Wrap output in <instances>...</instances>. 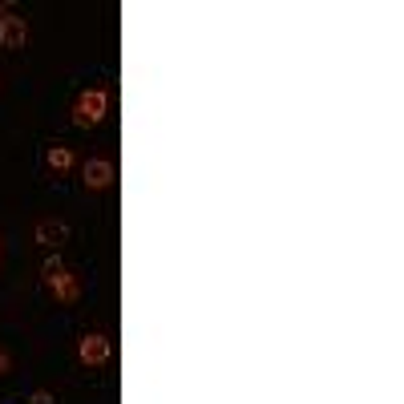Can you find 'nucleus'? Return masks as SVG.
<instances>
[{
	"instance_id": "2",
	"label": "nucleus",
	"mask_w": 404,
	"mask_h": 404,
	"mask_svg": "<svg viewBox=\"0 0 404 404\" xmlns=\"http://www.w3.org/2000/svg\"><path fill=\"white\" fill-rule=\"evenodd\" d=\"M101 117H105V89H89V93H81L77 110H73V122L85 129V126H97Z\"/></svg>"
},
{
	"instance_id": "1",
	"label": "nucleus",
	"mask_w": 404,
	"mask_h": 404,
	"mask_svg": "<svg viewBox=\"0 0 404 404\" xmlns=\"http://www.w3.org/2000/svg\"><path fill=\"white\" fill-rule=\"evenodd\" d=\"M45 283L53 287V295H57L61 304H73V299L81 295L77 283H73V275H65V267H61V259H57V255L45 259Z\"/></svg>"
},
{
	"instance_id": "6",
	"label": "nucleus",
	"mask_w": 404,
	"mask_h": 404,
	"mask_svg": "<svg viewBox=\"0 0 404 404\" xmlns=\"http://www.w3.org/2000/svg\"><path fill=\"white\" fill-rule=\"evenodd\" d=\"M65 235H69V226L57 223V219H41V223H37V239L45 242V247H57Z\"/></svg>"
},
{
	"instance_id": "9",
	"label": "nucleus",
	"mask_w": 404,
	"mask_h": 404,
	"mask_svg": "<svg viewBox=\"0 0 404 404\" xmlns=\"http://www.w3.org/2000/svg\"><path fill=\"white\" fill-rule=\"evenodd\" d=\"M4 372H8V356L0 352V376H4Z\"/></svg>"
},
{
	"instance_id": "4",
	"label": "nucleus",
	"mask_w": 404,
	"mask_h": 404,
	"mask_svg": "<svg viewBox=\"0 0 404 404\" xmlns=\"http://www.w3.org/2000/svg\"><path fill=\"white\" fill-rule=\"evenodd\" d=\"M25 37H29L25 16H0V45L4 48H20L25 45Z\"/></svg>"
},
{
	"instance_id": "3",
	"label": "nucleus",
	"mask_w": 404,
	"mask_h": 404,
	"mask_svg": "<svg viewBox=\"0 0 404 404\" xmlns=\"http://www.w3.org/2000/svg\"><path fill=\"white\" fill-rule=\"evenodd\" d=\"M77 356H81V364H93V368H97V364H105V360H110V339L93 332V336L81 339Z\"/></svg>"
},
{
	"instance_id": "8",
	"label": "nucleus",
	"mask_w": 404,
	"mask_h": 404,
	"mask_svg": "<svg viewBox=\"0 0 404 404\" xmlns=\"http://www.w3.org/2000/svg\"><path fill=\"white\" fill-rule=\"evenodd\" d=\"M29 404H53V392H32Z\"/></svg>"
},
{
	"instance_id": "5",
	"label": "nucleus",
	"mask_w": 404,
	"mask_h": 404,
	"mask_svg": "<svg viewBox=\"0 0 404 404\" xmlns=\"http://www.w3.org/2000/svg\"><path fill=\"white\" fill-rule=\"evenodd\" d=\"M110 182H113V162L93 158L89 166H85V186H89V190H105Z\"/></svg>"
},
{
	"instance_id": "7",
	"label": "nucleus",
	"mask_w": 404,
	"mask_h": 404,
	"mask_svg": "<svg viewBox=\"0 0 404 404\" xmlns=\"http://www.w3.org/2000/svg\"><path fill=\"white\" fill-rule=\"evenodd\" d=\"M45 162H48V170H57V174H65V170H69V166H73V154H69V150H65V145H48Z\"/></svg>"
}]
</instances>
